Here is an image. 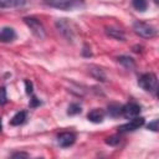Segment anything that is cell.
<instances>
[{
    "label": "cell",
    "mask_w": 159,
    "mask_h": 159,
    "mask_svg": "<svg viewBox=\"0 0 159 159\" xmlns=\"http://www.w3.org/2000/svg\"><path fill=\"white\" fill-rule=\"evenodd\" d=\"M48 6L60 10H73L83 5V0H43Z\"/></svg>",
    "instance_id": "obj_1"
},
{
    "label": "cell",
    "mask_w": 159,
    "mask_h": 159,
    "mask_svg": "<svg viewBox=\"0 0 159 159\" xmlns=\"http://www.w3.org/2000/svg\"><path fill=\"white\" fill-rule=\"evenodd\" d=\"M138 84L140 88H143L144 91H148V92H154L157 91V87H158V80H157V76L152 72H148V73H143L139 80H138Z\"/></svg>",
    "instance_id": "obj_2"
},
{
    "label": "cell",
    "mask_w": 159,
    "mask_h": 159,
    "mask_svg": "<svg viewBox=\"0 0 159 159\" xmlns=\"http://www.w3.org/2000/svg\"><path fill=\"white\" fill-rule=\"evenodd\" d=\"M133 30L138 36L144 37V39H152L157 35L155 27H153L152 25L143 22V21H135L133 24Z\"/></svg>",
    "instance_id": "obj_3"
},
{
    "label": "cell",
    "mask_w": 159,
    "mask_h": 159,
    "mask_svg": "<svg viewBox=\"0 0 159 159\" xmlns=\"http://www.w3.org/2000/svg\"><path fill=\"white\" fill-rule=\"evenodd\" d=\"M24 22L29 26V29L31 30V32L39 37V39H43L46 36V31L45 27L42 25V22L35 17H24Z\"/></svg>",
    "instance_id": "obj_4"
},
{
    "label": "cell",
    "mask_w": 159,
    "mask_h": 159,
    "mask_svg": "<svg viewBox=\"0 0 159 159\" xmlns=\"http://www.w3.org/2000/svg\"><path fill=\"white\" fill-rule=\"evenodd\" d=\"M56 27H57V30L61 32V35H62L65 39H67L68 41H72V40H73L75 32H73V30H72V27H71V24H70L66 19H60V20H57V21H56Z\"/></svg>",
    "instance_id": "obj_5"
},
{
    "label": "cell",
    "mask_w": 159,
    "mask_h": 159,
    "mask_svg": "<svg viewBox=\"0 0 159 159\" xmlns=\"http://www.w3.org/2000/svg\"><path fill=\"white\" fill-rule=\"evenodd\" d=\"M143 124H144V118H143V117H134V118H132L130 122L119 125V127H118V132H119V133L133 132V130L139 129Z\"/></svg>",
    "instance_id": "obj_6"
},
{
    "label": "cell",
    "mask_w": 159,
    "mask_h": 159,
    "mask_svg": "<svg viewBox=\"0 0 159 159\" xmlns=\"http://www.w3.org/2000/svg\"><path fill=\"white\" fill-rule=\"evenodd\" d=\"M140 111H142L140 106L138 103H135V102H129V103L122 106V116H124L128 119H132L134 117H138L139 113H140Z\"/></svg>",
    "instance_id": "obj_7"
},
{
    "label": "cell",
    "mask_w": 159,
    "mask_h": 159,
    "mask_svg": "<svg viewBox=\"0 0 159 159\" xmlns=\"http://www.w3.org/2000/svg\"><path fill=\"white\" fill-rule=\"evenodd\" d=\"M76 142V134L72 132H63L57 135V144L62 148L71 147Z\"/></svg>",
    "instance_id": "obj_8"
},
{
    "label": "cell",
    "mask_w": 159,
    "mask_h": 159,
    "mask_svg": "<svg viewBox=\"0 0 159 159\" xmlns=\"http://www.w3.org/2000/svg\"><path fill=\"white\" fill-rule=\"evenodd\" d=\"M87 119L92 123H102L104 119V111L101 108H94L87 114Z\"/></svg>",
    "instance_id": "obj_9"
},
{
    "label": "cell",
    "mask_w": 159,
    "mask_h": 159,
    "mask_svg": "<svg viewBox=\"0 0 159 159\" xmlns=\"http://www.w3.org/2000/svg\"><path fill=\"white\" fill-rule=\"evenodd\" d=\"M16 37V32L12 27H2L0 30V41L1 42H11Z\"/></svg>",
    "instance_id": "obj_10"
},
{
    "label": "cell",
    "mask_w": 159,
    "mask_h": 159,
    "mask_svg": "<svg viewBox=\"0 0 159 159\" xmlns=\"http://www.w3.org/2000/svg\"><path fill=\"white\" fill-rule=\"evenodd\" d=\"M27 4V0H0V9L21 7Z\"/></svg>",
    "instance_id": "obj_11"
},
{
    "label": "cell",
    "mask_w": 159,
    "mask_h": 159,
    "mask_svg": "<svg viewBox=\"0 0 159 159\" xmlns=\"http://www.w3.org/2000/svg\"><path fill=\"white\" fill-rule=\"evenodd\" d=\"M106 35L114 39V40H119V41H124L125 40V36H124V32L118 30V29H114V27H106Z\"/></svg>",
    "instance_id": "obj_12"
},
{
    "label": "cell",
    "mask_w": 159,
    "mask_h": 159,
    "mask_svg": "<svg viewBox=\"0 0 159 159\" xmlns=\"http://www.w3.org/2000/svg\"><path fill=\"white\" fill-rule=\"evenodd\" d=\"M89 73H91L92 77H94L98 81H102V82H106L107 81L106 73L103 72V70H101L97 66H89Z\"/></svg>",
    "instance_id": "obj_13"
},
{
    "label": "cell",
    "mask_w": 159,
    "mask_h": 159,
    "mask_svg": "<svg viewBox=\"0 0 159 159\" xmlns=\"http://www.w3.org/2000/svg\"><path fill=\"white\" fill-rule=\"evenodd\" d=\"M26 117H27L26 111H20V112H17V113L11 118L10 124H11V125H20V124H22V123L26 120Z\"/></svg>",
    "instance_id": "obj_14"
},
{
    "label": "cell",
    "mask_w": 159,
    "mask_h": 159,
    "mask_svg": "<svg viewBox=\"0 0 159 159\" xmlns=\"http://www.w3.org/2000/svg\"><path fill=\"white\" fill-rule=\"evenodd\" d=\"M107 112L111 117H119L122 114V106L118 103H111L107 107Z\"/></svg>",
    "instance_id": "obj_15"
},
{
    "label": "cell",
    "mask_w": 159,
    "mask_h": 159,
    "mask_svg": "<svg viewBox=\"0 0 159 159\" xmlns=\"http://www.w3.org/2000/svg\"><path fill=\"white\" fill-rule=\"evenodd\" d=\"M117 60H118V62H119L120 65H123V66H124L125 68H128V70H132V68L135 67L134 60H133L132 57H129V56H119Z\"/></svg>",
    "instance_id": "obj_16"
},
{
    "label": "cell",
    "mask_w": 159,
    "mask_h": 159,
    "mask_svg": "<svg viewBox=\"0 0 159 159\" xmlns=\"http://www.w3.org/2000/svg\"><path fill=\"white\" fill-rule=\"evenodd\" d=\"M132 5L137 11H145L148 7V1L147 0H132Z\"/></svg>",
    "instance_id": "obj_17"
},
{
    "label": "cell",
    "mask_w": 159,
    "mask_h": 159,
    "mask_svg": "<svg viewBox=\"0 0 159 159\" xmlns=\"http://www.w3.org/2000/svg\"><path fill=\"white\" fill-rule=\"evenodd\" d=\"M81 112H82V107L78 103H71L67 108V114L68 116H76V114H80Z\"/></svg>",
    "instance_id": "obj_18"
},
{
    "label": "cell",
    "mask_w": 159,
    "mask_h": 159,
    "mask_svg": "<svg viewBox=\"0 0 159 159\" xmlns=\"http://www.w3.org/2000/svg\"><path fill=\"white\" fill-rule=\"evenodd\" d=\"M104 142H106V144H108V145L116 147V145H118V144H119L120 138H119V135H111V137H107Z\"/></svg>",
    "instance_id": "obj_19"
},
{
    "label": "cell",
    "mask_w": 159,
    "mask_h": 159,
    "mask_svg": "<svg viewBox=\"0 0 159 159\" xmlns=\"http://www.w3.org/2000/svg\"><path fill=\"white\" fill-rule=\"evenodd\" d=\"M7 102V96H6V89L5 87H0V104H5Z\"/></svg>",
    "instance_id": "obj_20"
},
{
    "label": "cell",
    "mask_w": 159,
    "mask_h": 159,
    "mask_svg": "<svg viewBox=\"0 0 159 159\" xmlns=\"http://www.w3.org/2000/svg\"><path fill=\"white\" fill-rule=\"evenodd\" d=\"M40 104H41V101H40V99H37V97L32 96V98L30 99L29 106H30L31 108H35V107H37V106H40Z\"/></svg>",
    "instance_id": "obj_21"
},
{
    "label": "cell",
    "mask_w": 159,
    "mask_h": 159,
    "mask_svg": "<svg viewBox=\"0 0 159 159\" xmlns=\"http://www.w3.org/2000/svg\"><path fill=\"white\" fill-rule=\"evenodd\" d=\"M158 119H154L153 122H150L149 124H148V129H150V130H153V132H157L159 128H158Z\"/></svg>",
    "instance_id": "obj_22"
},
{
    "label": "cell",
    "mask_w": 159,
    "mask_h": 159,
    "mask_svg": "<svg viewBox=\"0 0 159 159\" xmlns=\"http://www.w3.org/2000/svg\"><path fill=\"white\" fill-rule=\"evenodd\" d=\"M25 89H26V93L27 94H31L32 93V82L26 80L25 81Z\"/></svg>",
    "instance_id": "obj_23"
},
{
    "label": "cell",
    "mask_w": 159,
    "mask_h": 159,
    "mask_svg": "<svg viewBox=\"0 0 159 159\" xmlns=\"http://www.w3.org/2000/svg\"><path fill=\"white\" fill-rule=\"evenodd\" d=\"M11 157H12V158H27L29 154H27V153H22V152H17V153L11 154Z\"/></svg>",
    "instance_id": "obj_24"
},
{
    "label": "cell",
    "mask_w": 159,
    "mask_h": 159,
    "mask_svg": "<svg viewBox=\"0 0 159 159\" xmlns=\"http://www.w3.org/2000/svg\"><path fill=\"white\" fill-rule=\"evenodd\" d=\"M87 50H88V48H87V47H86V46H84V48H83V51H82V53H83V55H84V56H91V51H89V52H88V51H87Z\"/></svg>",
    "instance_id": "obj_25"
},
{
    "label": "cell",
    "mask_w": 159,
    "mask_h": 159,
    "mask_svg": "<svg viewBox=\"0 0 159 159\" xmlns=\"http://www.w3.org/2000/svg\"><path fill=\"white\" fill-rule=\"evenodd\" d=\"M1 129H2V122H1V118H0V132H1Z\"/></svg>",
    "instance_id": "obj_26"
}]
</instances>
